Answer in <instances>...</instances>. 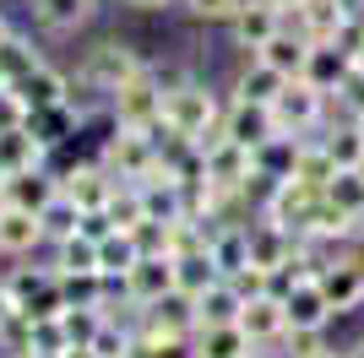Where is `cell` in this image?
I'll return each mask as SVG.
<instances>
[{"instance_id":"obj_53","label":"cell","mask_w":364,"mask_h":358,"mask_svg":"<svg viewBox=\"0 0 364 358\" xmlns=\"http://www.w3.org/2000/svg\"><path fill=\"white\" fill-rule=\"evenodd\" d=\"M353 71H359V76H364V49H359V55H353Z\"/></svg>"},{"instance_id":"obj_25","label":"cell","mask_w":364,"mask_h":358,"mask_svg":"<svg viewBox=\"0 0 364 358\" xmlns=\"http://www.w3.org/2000/svg\"><path fill=\"white\" fill-rule=\"evenodd\" d=\"M16 92H22V104L38 114V109H55V104H65V92H71V76L65 71H55V65H38V71H28L22 82H16Z\"/></svg>"},{"instance_id":"obj_13","label":"cell","mask_w":364,"mask_h":358,"mask_svg":"<svg viewBox=\"0 0 364 358\" xmlns=\"http://www.w3.org/2000/svg\"><path fill=\"white\" fill-rule=\"evenodd\" d=\"M283 315H289V331H326L337 320L316 277H304V283H294L289 293H283Z\"/></svg>"},{"instance_id":"obj_41","label":"cell","mask_w":364,"mask_h":358,"mask_svg":"<svg viewBox=\"0 0 364 358\" xmlns=\"http://www.w3.org/2000/svg\"><path fill=\"white\" fill-rule=\"evenodd\" d=\"M87 347L98 358H131V331H125L120 320H109V315H104V326H98V337H92Z\"/></svg>"},{"instance_id":"obj_48","label":"cell","mask_w":364,"mask_h":358,"mask_svg":"<svg viewBox=\"0 0 364 358\" xmlns=\"http://www.w3.org/2000/svg\"><path fill=\"white\" fill-rule=\"evenodd\" d=\"M136 11H147V16H158V11H168V6H180V0H131Z\"/></svg>"},{"instance_id":"obj_39","label":"cell","mask_w":364,"mask_h":358,"mask_svg":"<svg viewBox=\"0 0 364 358\" xmlns=\"http://www.w3.org/2000/svg\"><path fill=\"white\" fill-rule=\"evenodd\" d=\"M60 326H65V342L71 347H87L104 326V310H60Z\"/></svg>"},{"instance_id":"obj_4","label":"cell","mask_w":364,"mask_h":358,"mask_svg":"<svg viewBox=\"0 0 364 358\" xmlns=\"http://www.w3.org/2000/svg\"><path fill=\"white\" fill-rule=\"evenodd\" d=\"M98 163L125 185H141L147 174H158V141L147 131H120L114 125V136H104V147H98Z\"/></svg>"},{"instance_id":"obj_5","label":"cell","mask_w":364,"mask_h":358,"mask_svg":"<svg viewBox=\"0 0 364 358\" xmlns=\"http://www.w3.org/2000/svg\"><path fill=\"white\" fill-rule=\"evenodd\" d=\"M147 71V60L136 55V44H125V38H98V44L82 55V76H87L98 92H114L125 87L131 76Z\"/></svg>"},{"instance_id":"obj_23","label":"cell","mask_w":364,"mask_h":358,"mask_svg":"<svg viewBox=\"0 0 364 358\" xmlns=\"http://www.w3.org/2000/svg\"><path fill=\"white\" fill-rule=\"evenodd\" d=\"M256 60L261 65H272L277 76H304V60H310V38H304V33H294V28H283V33H272V38H267V44L256 49Z\"/></svg>"},{"instance_id":"obj_31","label":"cell","mask_w":364,"mask_h":358,"mask_svg":"<svg viewBox=\"0 0 364 358\" xmlns=\"http://www.w3.org/2000/svg\"><path fill=\"white\" fill-rule=\"evenodd\" d=\"M60 293H65V310H104L114 298V283L104 271H71V277H60Z\"/></svg>"},{"instance_id":"obj_56","label":"cell","mask_w":364,"mask_h":358,"mask_svg":"<svg viewBox=\"0 0 364 358\" xmlns=\"http://www.w3.org/2000/svg\"><path fill=\"white\" fill-rule=\"evenodd\" d=\"M348 6H364V0H348Z\"/></svg>"},{"instance_id":"obj_17","label":"cell","mask_w":364,"mask_h":358,"mask_svg":"<svg viewBox=\"0 0 364 358\" xmlns=\"http://www.w3.org/2000/svg\"><path fill=\"white\" fill-rule=\"evenodd\" d=\"M207 255H213L218 277H240V271L250 266V223H213Z\"/></svg>"},{"instance_id":"obj_30","label":"cell","mask_w":364,"mask_h":358,"mask_svg":"<svg viewBox=\"0 0 364 358\" xmlns=\"http://www.w3.org/2000/svg\"><path fill=\"white\" fill-rule=\"evenodd\" d=\"M98 0H33V16L44 33H76L82 22H92Z\"/></svg>"},{"instance_id":"obj_2","label":"cell","mask_w":364,"mask_h":358,"mask_svg":"<svg viewBox=\"0 0 364 358\" xmlns=\"http://www.w3.org/2000/svg\"><path fill=\"white\" fill-rule=\"evenodd\" d=\"M109 119H114L120 131H147L152 141H158V131H164V87H158L152 65L141 76H131L125 87L109 92Z\"/></svg>"},{"instance_id":"obj_7","label":"cell","mask_w":364,"mask_h":358,"mask_svg":"<svg viewBox=\"0 0 364 358\" xmlns=\"http://www.w3.org/2000/svg\"><path fill=\"white\" fill-rule=\"evenodd\" d=\"M207 152V185L223 195H250V185H256V152L240 147V141H228V136H218Z\"/></svg>"},{"instance_id":"obj_45","label":"cell","mask_w":364,"mask_h":358,"mask_svg":"<svg viewBox=\"0 0 364 358\" xmlns=\"http://www.w3.org/2000/svg\"><path fill=\"white\" fill-rule=\"evenodd\" d=\"M28 114H33V109L22 104V92H16V87H0V131H22Z\"/></svg>"},{"instance_id":"obj_42","label":"cell","mask_w":364,"mask_h":358,"mask_svg":"<svg viewBox=\"0 0 364 358\" xmlns=\"http://www.w3.org/2000/svg\"><path fill=\"white\" fill-rule=\"evenodd\" d=\"M125 234L136 239L141 255H168V223H158V217H141V223L125 228Z\"/></svg>"},{"instance_id":"obj_27","label":"cell","mask_w":364,"mask_h":358,"mask_svg":"<svg viewBox=\"0 0 364 358\" xmlns=\"http://www.w3.org/2000/svg\"><path fill=\"white\" fill-rule=\"evenodd\" d=\"M321 147L332 152L337 168H364V119H332L321 131Z\"/></svg>"},{"instance_id":"obj_34","label":"cell","mask_w":364,"mask_h":358,"mask_svg":"<svg viewBox=\"0 0 364 358\" xmlns=\"http://www.w3.org/2000/svg\"><path fill=\"white\" fill-rule=\"evenodd\" d=\"M321 195H326L343 217L359 223V217H364V168H337V174L326 179V190H321Z\"/></svg>"},{"instance_id":"obj_28","label":"cell","mask_w":364,"mask_h":358,"mask_svg":"<svg viewBox=\"0 0 364 358\" xmlns=\"http://www.w3.org/2000/svg\"><path fill=\"white\" fill-rule=\"evenodd\" d=\"M299 147H304V136H272L267 147H256V179H267V185H283V179H294Z\"/></svg>"},{"instance_id":"obj_44","label":"cell","mask_w":364,"mask_h":358,"mask_svg":"<svg viewBox=\"0 0 364 358\" xmlns=\"http://www.w3.org/2000/svg\"><path fill=\"white\" fill-rule=\"evenodd\" d=\"M65 326H60V315L55 320H33V353H65Z\"/></svg>"},{"instance_id":"obj_20","label":"cell","mask_w":364,"mask_h":358,"mask_svg":"<svg viewBox=\"0 0 364 358\" xmlns=\"http://www.w3.org/2000/svg\"><path fill=\"white\" fill-rule=\"evenodd\" d=\"M256 353L261 347L240 331V320L234 326H196L191 331V358H256Z\"/></svg>"},{"instance_id":"obj_11","label":"cell","mask_w":364,"mask_h":358,"mask_svg":"<svg viewBox=\"0 0 364 358\" xmlns=\"http://www.w3.org/2000/svg\"><path fill=\"white\" fill-rule=\"evenodd\" d=\"M223 136L256 152V147H267V141H272V136H283V131H277V119H272V109H267V104L228 98V109H223Z\"/></svg>"},{"instance_id":"obj_21","label":"cell","mask_w":364,"mask_h":358,"mask_svg":"<svg viewBox=\"0 0 364 358\" xmlns=\"http://www.w3.org/2000/svg\"><path fill=\"white\" fill-rule=\"evenodd\" d=\"M33 168H49V147L22 125V131H0V174H33Z\"/></svg>"},{"instance_id":"obj_8","label":"cell","mask_w":364,"mask_h":358,"mask_svg":"<svg viewBox=\"0 0 364 358\" xmlns=\"http://www.w3.org/2000/svg\"><path fill=\"white\" fill-rule=\"evenodd\" d=\"M60 190L71 195L82 212H104L109 201H114V190H120V179L109 174L98 158H76L71 168H60Z\"/></svg>"},{"instance_id":"obj_36","label":"cell","mask_w":364,"mask_h":358,"mask_svg":"<svg viewBox=\"0 0 364 358\" xmlns=\"http://www.w3.org/2000/svg\"><path fill=\"white\" fill-rule=\"evenodd\" d=\"M136 261H141V250H136V239L125 234V228H120V234H109L104 244H98V271H104L109 283H120Z\"/></svg>"},{"instance_id":"obj_18","label":"cell","mask_w":364,"mask_h":358,"mask_svg":"<svg viewBox=\"0 0 364 358\" xmlns=\"http://www.w3.org/2000/svg\"><path fill=\"white\" fill-rule=\"evenodd\" d=\"M60 195V174H49V168H33V174H11L0 185V201L16 212H44L49 201Z\"/></svg>"},{"instance_id":"obj_37","label":"cell","mask_w":364,"mask_h":358,"mask_svg":"<svg viewBox=\"0 0 364 358\" xmlns=\"http://www.w3.org/2000/svg\"><path fill=\"white\" fill-rule=\"evenodd\" d=\"M38 223H44V239H49V244H60V239H71V234H76V223H82V207H76L71 195L60 190L44 212H38Z\"/></svg>"},{"instance_id":"obj_57","label":"cell","mask_w":364,"mask_h":358,"mask_svg":"<svg viewBox=\"0 0 364 358\" xmlns=\"http://www.w3.org/2000/svg\"><path fill=\"white\" fill-rule=\"evenodd\" d=\"M0 185H6V174H0Z\"/></svg>"},{"instance_id":"obj_12","label":"cell","mask_w":364,"mask_h":358,"mask_svg":"<svg viewBox=\"0 0 364 358\" xmlns=\"http://www.w3.org/2000/svg\"><path fill=\"white\" fill-rule=\"evenodd\" d=\"M272 33H283V11H277L272 0H245L240 11H234V22H228V38H234V49H245V55H256Z\"/></svg>"},{"instance_id":"obj_49","label":"cell","mask_w":364,"mask_h":358,"mask_svg":"<svg viewBox=\"0 0 364 358\" xmlns=\"http://www.w3.org/2000/svg\"><path fill=\"white\" fill-rule=\"evenodd\" d=\"M272 6H277V11H283V16H294V11H299V6H304V0H272Z\"/></svg>"},{"instance_id":"obj_52","label":"cell","mask_w":364,"mask_h":358,"mask_svg":"<svg viewBox=\"0 0 364 358\" xmlns=\"http://www.w3.org/2000/svg\"><path fill=\"white\" fill-rule=\"evenodd\" d=\"M343 358H364V337H359L353 347H343Z\"/></svg>"},{"instance_id":"obj_54","label":"cell","mask_w":364,"mask_h":358,"mask_svg":"<svg viewBox=\"0 0 364 358\" xmlns=\"http://www.w3.org/2000/svg\"><path fill=\"white\" fill-rule=\"evenodd\" d=\"M316 358H343V353H337V347H326V353H316Z\"/></svg>"},{"instance_id":"obj_55","label":"cell","mask_w":364,"mask_h":358,"mask_svg":"<svg viewBox=\"0 0 364 358\" xmlns=\"http://www.w3.org/2000/svg\"><path fill=\"white\" fill-rule=\"evenodd\" d=\"M359 239H364V217H359Z\"/></svg>"},{"instance_id":"obj_46","label":"cell","mask_w":364,"mask_h":358,"mask_svg":"<svg viewBox=\"0 0 364 358\" xmlns=\"http://www.w3.org/2000/svg\"><path fill=\"white\" fill-rule=\"evenodd\" d=\"M76 234H82V239H92V244H104V239H109V234H120V228H114V217H109V212H82Z\"/></svg>"},{"instance_id":"obj_50","label":"cell","mask_w":364,"mask_h":358,"mask_svg":"<svg viewBox=\"0 0 364 358\" xmlns=\"http://www.w3.org/2000/svg\"><path fill=\"white\" fill-rule=\"evenodd\" d=\"M60 358H98V353H92V347H65Z\"/></svg>"},{"instance_id":"obj_40","label":"cell","mask_w":364,"mask_h":358,"mask_svg":"<svg viewBox=\"0 0 364 358\" xmlns=\"http://www.w3.org/2000/svg\"><path fill=\"white\" fill-rule=\"evenodd\" d=\"M104 212L114 217V228H136L141 217H147V212H141V190H136V185H125V179H120V190H114V201H109Z\"/></svg>"},{"instance_id":"obj_9","label":"cell","mask_w":364,"mask_h":358,"mask_svg":"<svg viewBox=\"0 0 364 358\" xmlns=\"http://www.w3.org/2000/svg\"><path fill=\"white\" fill-rule=\"evenodd\" d=\"M114 293H120L125 304H136V310H152L164 293H174V261H168V255H141L136 266L114 283Z\"/></svg>"},{"instance_id":"obj_29","label":"cell","mask_w":364,"mask_h":358,"mask_svg":"<svg viewBox=\"0 0 364 358\" xmlns=\"http://www.w3.org/2000/svg\"><path fill=\"white\" fill-rule=\"evenodd\" d=\"M28 131L38 136L49 152H60L65 141H76V136H82V119H76L71 104H55V109H38V114H28Z\"/></svg>"},{"instance_id":"obj_22","label":"cell","mask_w":364,"mask_h":358,"mask_svg":"<svg viewBox=\"0 0 364 358\" xmlns=\"http://www.w3.org/2000/svg\"><path fill=\"white\" fill-rule=\"evenodd\" d=\"M283 87H289V76H277L272 65H261L256 55L245 60L240 71H234V82H228L234 98H245V104H267V109L277 104V92H283Z\"/></svg>"},{"instance_id":"obj_51","label":"cell","mask_w":364,"mask_h":358,"mask_svg":"<svg viewBox=\"0 0 364 358\" xmlns=\"http://www.w3.org/2000/svg\"><path fill=\"white\" fill-rule=\"evenodd\" d=\"M11 33H16V28H11V16L0 11V44H6V38H11Z\"/></svg>"},{"instance_id":"obj_15","label":"cell","mask_w":364,"mask_h":358,"mask_svg":"<svg viewBox=\"0 0 364 358\" xmlns=\"http://www.w3.org/2000/svg\"><path fill=\"white\" fill-rule=\"evenodd\" d=\"M348 0H304L294 16H283V28H294V33H304L310 44H332L337 38V28L348 22Z\"/></svg>"},{"instance_id":"obj_47","label":"cell","mask_w":364,"mask_h":358,"mask_svg":"<svg viewBox=\"0 0 364 358\" xmlns=\"http://www.w3.org/2000/svg\"><path fill=\"white\" fill-rule=\"evenodd\" d=\"M11 320H16V304H11V288L0 283V331L11 326Z\"/></svg>"},{"instance_id":"obj_10","label":"cell","mask_w":364,"mask_h":358,"mask_svg":"<svg viewBox=\"0 0 364 358\" xmlns=\"http://www.w3.org/2000/svg\"><path fill=\"white\" fill-rule=\"evenodd\" d=\"M316 283H321V293H326V304H332V315L364 310V266L353 261V250L337 255V261H326Z\"/></svg>"},{"instance_id":"obj_24","label":"cell","mask_w":364,"mask_h":358,"mask_svg":"<svg viewBox=\"0 0 364 358\" xmlns=\"http://www.w3.org/2000/svg\"><path fill=\"white\" fill-rule=\"evenodd\" d=\"M38 244H49L38 212H16V207L0 212V255H33Z\"/></svg>"},{"instance_id":"obj_19","label":"cell","mask_w":364,"mask_h":358,"mask_svg":"<svg viewBox=\"0 0 364 358\" xmlns=\"http://www.w3.org/2000/svg\"><path fill=\"white\" fill-rule=\"evenodd\" d=\"M348 71H353V55H348V49H337V44H310V60H304V76H299V82H310L316 92H326V98H332V92L348 82Z\"/></svg>"},{"instance_id":"obj_3","label":"cell","mask_w":364,"mask_h":358,"mask_svg":"<svg viewBox=\"0 0 364 358\" xmlns=\"http://www.w3.org/2000/svg\"><path fill=\"white\" fill-rule=\"evenodd\" d=\"M272 119H277V131H283V136H304V141H316V136L332 125V98H326V92H316L310 82H299V76H294L289 87L277 92Z\"/></svg>"},{"instance_id":"obj_16","label":"cell","mask_w":364,"mask_h":358,"mask_svg":"<svg viewBox=\"0 0 364 358\" xmlns=\"http://www.w3.org/2000/svg\"><path fill=\"white\" fill-rule=\"evenodd\" d=\"M299 244L304 239L299 234H289V228H277V223H250V266H261V271H283L299 255Z\"/></svg>"},{"instance_id":"obj_26","label":"cell","mask_w":364,"mask_h":358,"mask_svg":"<svg viewBox=\"0 0 364 358\" xmlns=\"http://www.w3.org/2000/svg\"><path fill=\"white\" fill-rule=\"evenodd\" d=\"M245 310V293L228 277H218L207 293H196V326H234Z\"/></svg>"},{"instance_id":"obj_35","label":"cell","mask_w":364,"mask_h":358,"mask_svg":"<svg viewBox=\"0 0 364 358\" xmlns=\"http://www.w3.org/2000/svg\"><path fill=\"white\" fill-rule=\"evenodd\" d=\"M213 283H218V266H213V255H207V250H201V255H180V261H174V293L196 298V293H207Z\"/></svg>"},{"instance_id":"obj_43","label":"cell","mask_w":364,"mask_h":358,"mask_svg":"<svg viewBox=\"0 0 364 358\" xmlns=\"http://www.w3.org/2000/svg\"><path fill=\"white\" fill-rule=\"evenodd\" d=\"M185 11H191V22H234V11H240L245 0H180Z\"/></svg>"},{"instance_id":"obj_33","label":"cell","mask_w":364,"mask_h":358,"mask_svg":"<svg viewBox=\"0 0 364 358\" xmlns=\"http://www.w3.org/2000/svg\"><path fill=\"white\" fill-rule=\"evenodd\" d=\"M49 271L55 277H71V271H98V244L82 234L60 239V244H49Z\"/></svg>"},{"instance_id":"obj_38","label":"cell","mask_w":364,"mask_h":358,"mask_svg":"<svg viewBox=\"0 0 364 358\" xmlns=\"http://www.w3.org/2000/svg\"><path fill=\"white\" fill-rule=\"evenodd\" d=\"M332 174H337V163H332V152L321 147V136H316V141H304V147H299V163H294V179L326 190V179H332Z\"/></svg>"},{"instance_id":"obj_6","label":"cell","mask_w":364,"mask_h":358,"mask_svg":"<svg viewBox=\"0 0 364 358\" xmlns=\"http://www.w3.org/2000/svg\"><path fill=\"white\" fill-rule=\"evenodd\" d=\"M0 283L11 288V304L16 315H28V320H55L65 310V293H60V277L49 266H22L11 277H0Z\"/></svg>"},{"instance_id":"obj_14","label":"cell","mask_w":364,"mask_h":358,"mask_svg":"<svg viewBox=\"0 0 364 358\" xmlns=\"http://www.w3.org/2000/svg\"><path fill=\"white\" fill-rule=\"evenodd\" d=\"M240 331H245V337H250L256 347H277V342H283V331H289L283 298H277V293H256V298H245V310H240Z\"/></svg>"},{"instance_id":"obj_1","label":"cell","mask_w":364,"mask_h":358,"mask_svg":"<svg viewBox=\"0 0 364 358\" xmlns=\"http://www.w3.org/2000/svg\"><path fill=\"white\" fill-rule=\"evenodd\" d=\"M223 109L228 104H218V92L191 76L185 87H174L164 98V125L174 136H185V141H196V147H213L218 136H223Z\"/></svg>"},{"instance_id":"obj_58","label":"cell","mask_w":364,"mask_h":358,"mask_svg":"<svg viewBox=\"0 0 364 358\" xmlns=\"http://www.w3.org/2000/svg\"><path fill=\"white\" fill-rule=\"evenodd\" d=\"M0 87H6V82H0Z\"/></svg>"},{"instance_id":"obj_32","label":"cell","mask_w":364,"mask_h":358,"mask_svg":"<svg viewBox=\"0 0 364 358\" xmlns=\"http://www.w3.org/2000/svg\"><path fill=\"white\" fill-rule=\"evenodd\" d=\"M38 65H44V55H38V44H33L28 33H11V38L0 44V82H6V87H16V82L28 71H38Z\"/></svg>"}]
</instances>
